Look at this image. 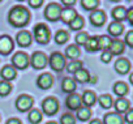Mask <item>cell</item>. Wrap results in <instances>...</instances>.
<instances>
[{"label": "cell", "mask_w": 133, "mask_h": 124, "mask_svg": "<svg viewBox=\"0 0 133 124\" xmlns=\"http://www.w3.org/2000/svg\"><path fill=\"white\" fill-rule=\"evenodd\" d=\"M30 17H31V15H30L28 8H25L22 5H17V7H13L9 11L8 21L15 28H24L29 24Z\"/></svg>", "instance_id": "6da1fadb"}, {"label": "cell", "mask_w": 133, "mask_h": 124, "mask_svg": "<svg viewBox=\"0 0 133 124\" xmlns=\"http://www.w3.org/2000/svg\"><path fill=\"white\" fill-rule=\"evenodd\" d=\"M34 38L39 44H47L51 39V31L46 24H37L34 26Z\"/></svg>", "instance_id": "7a4b0ae2"}, {"label": "cell", "mask_w": 133, "mask_h": 124, "mask_svg": "<svg viewBox=\"0 0 133 124\" xmlns=\"http://www.w3.org/2000/svg\"><path fill=\"white\" fill-rule=\"evenodd\" d=\"M30 66V57L26 52L24 51H20V52H16L12 57V67H15V69H26L28 67Z\"/></svg>", "instance_id": "3957f363"}, {"label": "cell", "mask_w": 133, "mask_h": 124, "mask_svg": "<svg viewBox=\"0 0 133 124\" xmlns=\"http://www.w3.org/2000/svg\"><path fill=\"white\" fill-rule=\"evenodd\" d=\"M48 63V57L44 52H41V51H35L31 57H30V66L34 68V69H43Z\"/></svg>", "instance_id": "277c9868"}, {"label": "cell", "mask_w": 133, "mask_h": 124, "mask_svg": "<svg viewBox=\"0 0 133 124\" xmlns=\"http://www.w3.org/2000/svg\"><path fill=\"white\" fill-rule=\"evenodd\" d=\"M48 63H50V67L54 71L61 72L64 69V67H65V56L61 52H54L48 57Z\"/></svg>", "instance_id": "5b68a950"}, {"label": "cell", "mask_w": 133, "mask_h": 124, "mask_svg": "<svg viewBox=\"0 0 133 124\" xmlns=\"http://www.w3.org/2000/svg\"><path fill=\"white\" fill-rule=\"evenodd\" d=\"M61 9H63V7H61L60 4H57V3H50V4L46 7V9H44V17H46L48 21L55 22V21L60 20Z\"/></svg>", "instance_id": "8992f818"}, {"label": "cell", "mask_w": 133, "mask_h": 124, "mask_svg": "<svg viewBox=\"0 0 133 124\" xmlns=\"http://www.w3.org/2000/svg\"><path fill=\"white\" fill-rule=\"evenodd\" d=\"M42 110L46 115L51 116L55 115L59 111V101L55 97H47L43 102H42Z\"/></svg>", "instance_id": "52a82bcc"}, {"label": "cell", "mask_w": 133, "mask_h": 124, "mask_svg": "<svg viewBox=\"0 0 133 124\" xmlns=\"http://www.w3.org/2000/svg\"><path fill=\"white\" fill-rule=\"evenodd\" d=\"M34 101L30 95H26V94H22L20 95L17 99H16V108L20 111V112H25V111H29L33 106Z\"/></svg>", "instance_id": "ba28073f"}, {"label": "cell", "mask_w": 133, "mask_h": 124, "mask_svg": "<svg viewBox=\"0 0 133 124\" xmlns=\"http://www.w3.org/2000/svg\"><path fill=\"white\" fill-rule=\"evenodd\" d=\"M13 41L9 35H2L0 37V54L2 55H8L13 51Z\"/></svg>", "instance_id": "9c48e42d"}, {"label": "cell", "mask_w": 133, "mask_h": 124, "mask_svg": "<svg viewBox=\"0 0 133 124\" xmlns=\"http://www.w3.org/2000/svg\"><path fill=\"white\" fill-rule=\"evenodd\" d=\"M65 103H66V107H68L69 110H72V111H77L80 107H82V99H81V95L77 94V93H72V94L68 95V98H66Z\"/></svg>", "instance_id": "30bf717a"}, {"label": "cell", "mask_w": 133, "mask_h": 124, "mask_svg": "<svg viewBox=\"0 0 133 124\" xmlns=\"http://www.w3.org/2000/svg\"><path fill=\"white\" fill-rule=\"evenodd\" d=\"M16 42H17V44L21 46V47H28V46L31 44L33 37H31V34H30L28 30H21V31H18L17 35H16Z\"/></svg>", "instance_id": "8fae6325"}, {"label": "cell", "mask_w": 133, "mask_h": 124, "mask_svg": "<svg viewBox=\"0 0 133 124\" xmlns=\"http://www.w3.org/2000/svg\"><path fill=\"white\" fill-rule=\"evenodd\" d=\"M76 16H77V12H76V9L75 8H66V7H64L63 9H61V13H60V20L64 22V24H66V25H69L75 18H76Z\"/></svg>", "instance_id": "7c38bea8"}, {"label": "cell", "mask_w": 133, "mask_h": 124, "mask_svg": "<svg viewBox=\"0 0 133 124\" xmlns=\"http://www.w3.org/2000/svg\"><path fill=\"white\" fill-rule=\"evenodd\" d=\"M52 84H54V77L50 75V73H42L39 77H38V80H37V85H38V88H41V89H43V90H47V89H50L51 86H52Z\"/></svg>", "instance_id": "4fadbf2b"}, {"label": "cell", "mask_w": 133, "mask_h": 124, "mask_svg": "<svg viewBox=\"0 0 133 124\" xmlns=\"http://www.w3.org/2000/svg\"><path fill=\"white\" fill-rule=\"evenodd\" d=\"M90 22L94 26H102L106 22V13L101 9H95L90 15Z\"/></svg>", "instance_id": "5bb4252c"}, {"label": "cell", "mask_w": 133, "mask_h": 124, "mask_svg": "<svg viewBox=\"0 0 133 124\" xmlns=\"http://www.w3.org/2000/svg\"><path fill=\"white\" fill-rule=\"evenodd\" d=\"M115 69L117 73L120 75H125L129 72L130 69V63H129V60L125 59V57H120L116 60V63H115Z\"/></svg>", "instance_id": "9a60e30c"}, {"label": "cell", "mask_w": 133, "mask_h": 124, "mask_svg": "<svg viewBox=\"0 0 133 124\" xmlns=\"http://www.w3.org/2000/svg\"><path fill=\"white\" fill-rule=\"evenodd\" d=\"M0 76H2V79H3L4 81L11 82V80L16 79V76H17V69H15V67H12V66H4L3 69L0 71Z\"/></svg>", "instance_id": "2e32d148"}, {"label": "cell", "mask_w": 133, "mask_h": 124, "mask_svg": "<svg viewBox=\"0 0 133 124\" xmlns=\"http://www.w3.org/2000/svg\"><path fill=\"white\" fill-rule=\"evenodd\" d=\"M103 123L104 124H124V119L117 112H108L104 115Z\"/></svg>", "instance_id": "e0dca14e"}, {"label": "cell", "mask_w": 133, "mask_h": 124, "mask_svg": "<svg viewBox=\"0 0 133 124\" xmlns=\"http://www.w3.org/2000/svg\"><path fill=\"white\" fill-rule=\"evenodd\" d=\"M124 48H125V43L123 41H120V39H112L108 51L112 55H120V54L124 52Z\"/></svg>", "instance_id": "ac0fdd59"}, {"label": "cell", "mask_w": 133, "mask_h": 124, "mask_svg": "<svg viewBox=\"0 0 133 124\" xmlns=\"http://www.w3.org/2000/svg\"><path fill=\"white\" fill-rule=\"evenodd\" d=\"M81 99H82V103L85 105V107H90V106H93V105L95 103V101H97V95H95L94 92H91V90H86V92H84Z\"/></svg>", "instance_id": "d6986e66"}, {"label": "cell", "mask_w": 133, "mask_h": 124, "mask_svg": "<svg viewBox=\"0 0 133 124\" xmlns=\"http://www.w3.org/2000/svg\"><path fill=\"white\" fill-rule=\"evenodd\" d=\"M80 54H81V51H80V48H78V46L77 44H71V46H68L65 48V57H68V59H71V60H77V57L80 56Z\"/></svg>", "instance_id": "ffe728a7"}, {"label": "cell", "mask_w": 133, "mask_h": 124, "mask_svg": "<svg viewBox=\"0 0 133 124\" xmlns=\"http://www.w3.org/2000/svg\"><path fill=\"white\" fill-rule=\"evenodd\" d=\"M115 106V110L117 114H121V112H127L129 110V101L125 99V98H117L114 103Z\"/></svg>", "instance_id": "44dd1931"}, {"label": "cell", "mask_w": 133, "mask_h": 124, "mask_svg": "<svg viewBox=\"0 0 133 124\" xmlns=\"http://www.w3.org/2000/svg\"><path fill=\"white\" fill-rule=\"evenodd\" d=\"M61 88H63V90H64L65 93L72 94V93H75V90H76V81H75L73 79H71V77H65V79L63 80V82H61Z\"/></svg>", "instance_id": "7402d4cb"}, {"label": "cell", "mask_w": 133, "mask_h": 124, "mask_svg": "<svg viewBox=\"0 0 133 124\" xmlns=\"http://www.w3.org/2000/svg\"><path fill=\"white\" fill-rule=\"evenodd\" d=\"M108 33L112 35V37H119L123 31H124V26L121 22H117V21H114L108 25Z\"/></svg>", "instance_id": "603a6c76"}, {"label": "cell", "mask_w": 133, "mask_h": 124, "mask_svg": "<svg viewBox=\"0 0 133 124\" xmlns=\"http://www.w3.org/2000/svg\"><path fill=\"white\" fill-rule=\"evenodd\" d=\"M128 85L125 84V82H123V81H119V82H116L115 85H114V93L119 97V98H123L124 95H127L128 94Z\"/></svg>", "instance_id": "cb8c5ba5"}, {"label": "cell", "mask_w": 133, "mask_h": 124, "mask_svg": "<svg viewBox=\"0 0 133 124\" xmlns=\"http://www.w3.org/2000/svg\"><path fill=\"white\" fill-rule=\"evenodd\" d=\"M75 75V81H78V82H81V84H85V82H89L90 81V75H89V72L86 71V69H84V68H81V69H78L76 73H73Z\"/></svg>", "instance_id": "d4e9b609"}, {"label": "cell", "mask_w": 133, "mask_h": 124, "mask_svg": "<svg viewBox=\"0 0 133 124\" xmlns=\"http://www.w3.org/2000/svg\"><path fill=\"white\" fill-rule=\"evenodd\" d=\"M112 17L115 18V21L121 22L123 20L127 18V9H125L124 7H116V8L112 11Z\"/></svg>", "instance_id": "484cf974"}, {"label": "cell", "mask_w": 133, "mask_h": 124, "mask_svg": "<svg viewBox=\"0 0 133 124\" xmlns=\"http://www.w3.org/2000/svg\"><path fill=\"white\" fill-rule=\"evenodd\" d=\"M98 102H99L101 107H102V108H106V110H108V108L112 107V105H114L112 97H111L110 94H103V95H101V97L98 98Z\"/></svg>", "instance_id": "4316f807"}, {"label": "cell", "mask_w": 133, "mask_h": 124, "mask_svg": "<svg viewBox=\"0 0 133 124\" xmlns=\"http://www.w3.org/2000/svg\"><path fill=\"white\" fill-rule=\"evenodd\" d=\"M111 42H112V39L108 35H101V37H98V47H99V50L107 51L110 48V46H111Z\"/></svg>", "instance_id": "83f0119b"}, {"label": "cell", "mask_w": 133, "mask_h": 124, "mask_svg": "<svg viewBox=\"0 0 133 124\" xmlns=\"http://www.w3.org/2000/svg\"><path fill=\"white\" fill-rule=\"evenodd\" d=\"M42 112L38 110V108H33L30 112H29V115H28V119H29V121L30 123H33V124H38V123H41L42 121Z\"/></svg>", "instance_id": "f1b7e54d"}, {"label": "cell", "mask_w": 133, "mask_h": 124, "mask_svg": "<svg viewBox=\"0 0 133 124\" xmlns=\"http://www.w3.org/2000/svg\"><path fill=\"white\" fill-rule=\"evenodd\" d=\"M91 116V111L89 107H80L77 110V119L81 120V121H86L89 120Z\"/></svg>", "instance_id": "f546056e"}, {"label": "cell", "mask_w": 133, "mask_h": 124, "mask_svg": "<svg viewBox=\"0 0 133 124\" xmlns=\"http://www.w3.org/2000/svg\"><path fill=\"white\" fill-rule=\"evenodd\" d=\"M85 48H86L89 52L99 50V47H98V37H89L88 42L85 43Z\"/></svg>", "instance_id": "4dcf8cb0"}, {"label": "cell", "mask_w": 133, "mask_h": 124, "mask_svg": "<svg viewBox=\"0 0 133 124\" xmlns=\"http://www.w3.org/2000/svg\"><path fill=\"white\" fill-rule=\"evenodd\" d=\"M68 39H69V34H68V31H65V30H59L55 34V42L57 44H64Z\"/></svg>", "instance_id": "1f68e13d"}, {"label": "cell", "mask_w": 133, "mask_h": 124, "mask_svg": "<svg viewBox=\"0 0 133 124\" xmlns=\"http://www.w3.org/2000/svg\"><path fill=\"white\" fill-rule=\"evenodd\" d=\"M12 92V84L8 81H0V97H7Z\"/></svg>", "instance_id": "d6a6232c"}, {"label": "cell", "mask_w": 133, "mask_h": 124, "mask_svg": "<svg viewBox=\"0 0 133 124\" xmlns=\"http://www.w3.org/2000/svg\"><path fill=\"white\" fill-rule=\"evenodd\" d=\"M81 5L86 11H95L99 5V0H81Z\"/></svg>", "instance_id": "836d02e7"}, {"label": "cell", "mask_w": 133, "mask_h": 124, "mask_svg": "<svg viewBox=\"0 0 133 124\" xmlns=\"http://www.w3.org/2000/svg\"><path fill=\"white\" fill-rule=\"evenodd\" d=\"M84 67L82 61L81 60H72L71 63L66 66V71H68L69 73H76L78 69H81Z\"/></svg>", "instance_id": "e575fe53"}, {"label": "cell", "mask_w": 133, "mask_h": 124, "mask_svg": "<svg viewBox=\"0 0 133 124\" xmlns=\"http://www.w3.org/2000/svg\"><path fill=\"white\" fill-rule=\"evenodd\" d=\"M84 24H85L84 17H82V16H80V15H77V16H76V18L69 24V26H71V29H72V30H80V29H82V28H84Z\"/></svg>", "instance_id": "d590c367"}, {"label": "cell", "mask_w": 133, "mask_h": 124, "mask_svg": "<svg viewBox=\"0 0 133 124\" xmlns=\"http://www.w3.org/2000/svg\"><path fill=\"white\" fill-rule=\"evenodd\" d=\"M88 39H89V34L86 31H80L76 35V43H77V46H85V43L88 42Z\"/></svg>", "instance_id": "8d00e7d4"}, {"label": "cell", "mask_w": 133, "mask_h": 124, "mask_svg": "<svg viewBox=\"0 0 133 124\" xmlns=\"http://www.w3.org/2000/svg\"><path fill=\"white\" fill-rule=\"evenodd\" d=\"M60 124H76V118L71 112H66L60 118Z\"/></svg>", "instance_id": "74e56055"}, {"label": "cell", "mask_w": 133, "mask_h": 124, "mask_svg": "<svg viewBox=\"0 0 133 124\" xmlns=\"http://www.w3.org/2000/svg\"><path fill=\"white\" fill-rule=\"evenodd\" d=\"M111 59H112V54H111L108 50L102 52V55H101V60L103 61V63H110Z\"/></svg>", "instance_id": "f35d334b"}, {"label": "cell", "mask_w": 133, "mask_h": 124, "mask_svg": "<svg viewBox=\"0 0 133 124\" xmlns=\"http://www.w3.org/2000/svg\"><path fill=\"white\" fill-rule=\"evenodd\" d=\"M125 44H128L129 47H133V30L127 33V35H125Z\"/></svg>", "instance_id": "ab89813d"}, {"label": "cell", "mask_w": 133, "mask_h": 124, "mask_svg": "<svg viewBox=\"0 0 133 124\" xmlns=\"http://www.w3.org/2000/svg\"><path fill=\"white\" fill-rule=\"evenodd\" d=\"M28 3L31 8H39L43 4V0H28Z\"/></svg>", "instance_id": "60d3db41"}, {"label": "cell", "mask_w": 133, "mask_h": 124, "mask_svg": "<svg viewBox=\"0 0 133 124\" xmlns=\"http://www.w3.org/2000/svg\"><path fill=\"white\" fill-rule=\"evenodd\" d=\"M125 121L129 124H133V108H130L125 112Z\"/></svg>", "instance_id": "b9f144b4"}, {"label": "cell", "mask_w": 133, "mask_h": 124, "mask_svg": "<svg viewBox=\"0 0 133 124\" xmlns=\"http://www.w3.org/2000/svg\"><path fill=\"white\" fill-rule=\"evenodd\" d=\"M76 2H77V0H61V3H63L66 8H71L72 5H75Z\"/></svg>", "instance_id": "7bdbcfd3"}, {"label": "cell", "mask_w": 133, "mask_h": 124, "mask_svg": "<svg viewBox=\"0 0 133 124\" xmlns=\"http://www.w3.org/2000/svg\"><path fill=\"white\" fill-rule=\"evenodd\" d=\"M127 18H128V21L130 22V25H133V7L127 11Z\"/></svg>", "instance_id": "ee69618b"}, {"label": "cell", "mask_w": 133, "mask_h": 124, "mask_svg": "<svg viewBox=\"0 0 133 124\" xmlns=\"http://www.w3.org/2000/svg\"><path fill=\"white\" fill-rule=\"evenodd\" d=\"M7 124H21V120L17 119V118H12L7 121Z\"/></svg>", "instance_id": "f6af8a7d"}, {"label": "cell", "mask_w": 133, "mask_h": 124, "mask_svg": "<svg viewBox=\"0 0 133 124\" xmlns=\"http://www.w3.org/2000/svg\"><path fill=\"white\" fill-rule=\"evenodd\" d=\"M89 124H102V121H101L99 119H94V120H91Z\"/></svg>", "instance_id": "bcb514c9"}, {"label": "cell", "mask_w": 133, "mask_h": 124, "mask_svg": "<svg viewBox=\"0 0 133 124\" xmlns=\"http://www.w3.org/2000/svg\"><path fill=\"white\" fill-rule=\"evenodd\" d=\"M129 81H130V84L133 85V73H132V75L129 76Z\"/></svg>", "instance_id": "7dc6e473"}, {"label": "cell", "mask_w": 133, "mask_h": 124, "mask_svg": "<svg viewBox=\"0 0 133 124\" xmlns=\"http://www.w3.org/2000/svg\"><path fill=\"white\" fill-rule=\"evenodd\" d=\"M47 124H57V123H55V121H50V123H47Z\"/></svg>", "instance_id": "c3c4849f"}, {"label": "cell", "mask_w": 133, "mask_h": 124, "mask_svg": "<svg viewBox=\"0 0 133 124\" xmlns=\"http://www.w3.org/2000/svg\"><path fill=\"white\" fill-rule=\"evenodd\" d=\"M111 2H120V0H111Z\"/></svg>", "instance_id": "681fc988"}, {"label": "cell", "mask_w": 133, "mask_h": 124, "mask_svg": "<svg viewBox=\"0 0 133 124\" xmlns=\"http://www.w3.org/2000/svg\"><path fill=\"white\" fill-rule=\"evenodd\" d=\"M18 2H24V0H18Z\"/></svg>", "instance_id": "f907efd6"}, {"label": "cell", "mask_w": 133, "mask_h": 124, "mask_svg": "<svg viewBox=\"0 0 133 124\" xmlns=\"http://www.w3.org/2000/svg\"><path fill=\"white\" fill-rule=\"evenodd\" d=\"M0 2H2V0H0Z\"/></svg>", "instance_id": "816d5d0a"}]
</instances>
